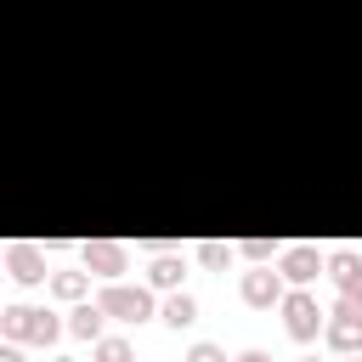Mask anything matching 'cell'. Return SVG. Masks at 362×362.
Masks as SVG:
<instances>
[{
	"instance_id": "cell-5",
	"label": "cell",
	"mask_w": 362,
	"mask_h": 362,
	"mask_svg": "<svg viewBox=\"0 0 362 362\" xmlns=\"http://www.w3.org/2000/svg\"><path fill=\"white\" fill-rule=\"evenodd\" d=\"M322 266H328V260H322V255H317L311 243H294V249H283V266H277V272H283V277H288L294 288H305V283H311V277H317Z\"/></svg>"
},
{
	"instance_id": "cell-1",
	"label": "cell",
	"mask_w": 362,
	"mask_h": 362,
	"mask_svg": "<svg viewBox=\"0 0 362 362\" xmlns=\"http://www.w3.org/2000/svg\"><path fill=\"white\" fill-rule=\"evenodd\" d=\"M322 339L334 345V351H362V294H339V305H334V317L322 322Z\"/></svg>"
},
{
	"instance_id": "cell-13",
	"label": "cell",
	"mask_w": 362,
	"mask_h": 362,
	"mask_svg": "<svg viewBox=\"0 0 362 362\" xmlns=\"http://www.w3.org/2000/svg\"><path fill=\"white\" fill-rule=\"evenodd\" d=\"M147 277H153V288H175V283H181V260H175V255H158Z\"/></svg>"
},
{
	"instance_id": "cell-12",
	"label": "cell",
	"mask_w": 362,
	"mask_h": 362,
	"mask_svg": "<svg viewBox=\"0 0 362 362\" xmlns=\"http://www.w3.org/2000/svg\"><path fill=\"white\" fill-rule=\"evenodd\" d=\"M85 288H90L85 272H57V277H51V294H57V300H85Z\"/></svg>"
},
{
	"instance_id": "cell-16",
	"label": "cell",
	"mask_w": 362,
	"mask_h": 362,
	"mask_svg": "<svg viewBox=\"0 0 362 362\" xmlns=\"http://www.w3.org/2000/svg\"><path fill=\"white\" fill-rule=\"evenodd\" d=\"M187 362H226V351H221V345H209V339H198V345L187 351Z\"/></svg>"
},
{
	"instance_id": "cell-4",
	"label": "cell",
	"mask_w": 362,
	"mask_h": 362,
	"mask_svg": "<svg viewBox=\"0 0 362 362\" xmlns=\"http://www.w3.org/2000/svg\"><path fill=\"white\" fill-rule=\"evenodd\" d=\"M328 317L317 311V300L305 294V288H294V294H283V328L294 334V339H317V328H322Z\"/></svg>"
},
{
	"instance_id": "cell-8",
	"label": "cell",
	"mask_w": 362,
	"mask_h": 362,
	"mask_svg": "<svg viewBox=\"0 0 362 362\" xmlns=\"http://www.w3.org/2000/svg\"><path fill=\"white\" fill-rule=\"evenodd\" d=\"M6 266H11V277H17V283H40V277H45V260H40V249H34V243H11Z\"/></svg>"
},
{
	"instance_id": "cell-21",
	"label": "cell",
	"mask_w": 362,
	"mask_h": 362,
	"mask_svg": "<svg viewBox=\"0 0 362 362\" xmlns=\"http://www.w3.org/2000/svg\"><path fill=\"white\" fill-rule=\"evenodd\" d=\"M57 362H74V356H57Z\"/></svg>"
},
{
	"instance_id": "cell-2",
	"label": "cell",
	"mask_w": 362,
	"mask_h": 362,
	"mask_svg": "<svg viewBox=\"0 0 362 362\" xmlns=\"http://www.w3.org/2000/svg\"><path fill=\"white\" fill-rule=\"evenodd\" d=\"M0 328H6L11 339H40V345H51V339L62 334V322H57L51 311H34V305H6V311H0Z\"/></svg>"
},
{
	"instance_id": "cell-9",
	"label": "cell",
	"mask_w": 362,
	"mask_h": 362,
	"mask_svg": "<svg viewBox=\"0 0 362 362\" xmlns=\"http://www.w3.org/2000/svg\"><path fill=\"white\" fill-rule=\"evenodd\" d=\"M328 272H334L339 294H362V260H356L351 249H334V255H328Z\"/></svg>"
},
{
	"instance_id": "cell-11",
	"label": "cell",
	"mask_w": 362,
	"mask_h": 362,
	"mask_svg": "<svg viewBox=\"0 0 362 362\" xmlns=\"http://www.w3.org/2000/svg\"><path fill=\"white\" fill-rule=\"evenodd\" d=\"M158 317H164V322H170V328L181 334V328H192V322H198V300H192V294H170Z\"/></svg>"
},
{
	"instance_id": "cell-10",
	"label": "cell",
	"mask_w": 362,
	"mask_h": 362,
	"mask_svg": "<svg viewBox=\"0 0 362 362\" xmlns=\"http://www.w3.org/2000/svg\"><path fill=\"white\" fill-rule=\"evenodd\" d=\"M102 322H107V311H102V300H90V305H74L68 334H79V339H102Z\"/></svg>"
},
{
	"instance_id": "cell-15",
	"label": "cell",
	"mask_w": 362,
	"mask_h": 362,
	"mask_svg": "<svg viewBox=\"0 0 362 362\" xmlns=\"http://www.w3.org/2000/svg\"><path fill=\"white\" fill-rule=\"evenodd\" d=\"M96 362H130V345L124 339H96Z\"/></svg>"
},
{
	"instance_id": "cell-3",
	"label": "cell",
	"mask_w": 362,
	"mask_h": 362,
	"mask_svg": "<svg viewBox=\"0 0 362 362\" xmlns=\"http://www.w3.org/2000/svg\"><path fill=\"white\" fill-rule=\"evenodd\" d=\"M96 300H102V311L119 317V322H147V317H153V294H147V288H130V283H113V288H102Z\"/></svg>"
},
{
	"instance_id": "cell-7",
	"label": "cell",
	"mask_w": 362,
	"mask_h": 362,
	"mask_svg": "<svg viewBox=\"0 0 362 362\" xmlns=\"http://www.w3.org/2000/svg\"><path fill=\"white\" fill-rule=\"evenodd\" d=\"M85 272H96V277H119V272H124V243H107V238L85 243Z\"/></svg>"
},
{
	"instance_id": "cell-18",
	"label": "cell",
	"mask_w": 362,
	"mask_h": 362,
	"mask_svg": "<svg viewBox=\"0 0 362 362\" xmlns=\"http://www.w3.org/2000/svg\"><path fill=\"white\" fill-rule=\"evenodd\" d=\"M238 362H272V356H266V351H243Z\"/></svg>"
},
{
	"instance_id": "cell-19",
	"label": "cell",
	"mask_w": 362,
	"mask_h": 362,
	"mask_svg": "<svg viewBox=\"0 0 362 362\" xmlns=\"http://www.w3.org/2000/svg\"><path fill=\"white\" fill-rule=\"evenodd\" d=\"M0 362H23V356H17V351H0Z\"/></svg>"
},
{
	"instance_id": "cell-6",
	"label": "cell",
	"mask_w": 362,
	"mask_h": 362,
	"mask_svg": "<svg viewBox=\"0 0 362 362\" xmlns=\"http://www.w3.org/2000/svg\"><path fill=\"white\" fill-rule=\"evenodd\" d=\"M243 300H249V305H277V300H283V272L255 266V272L243 277Z\"/></svg>"
},
{
	"instance_id": "cell-20",
	"label": "cell",
	"mask_w": 362,
	"mask_h": 362,
	"mask_svg": "<svg viewBox=\"0 0 362 362\" xmlns=\"http://www.w3.org/2000/svg\"><path fill=\"white\" fill-rule=\"evenodd\" d=\"M345 362H362V356H356V351H351V356H345Z\"/></svg>"
},
{
	"instance_id": "cell-17",
	"label": "cell",
	"mask_w": 362,
	"mask_h": 362,
	"mask_svg": "<svg viewBox=\"0 0 362 362\" xmlns=\"http://www.w3.org/2000/svg\"><path fill=\"white\" fill-rule=\"evenodd\" d=\"M238 249H243V255H249V260H266V255H272V243H266V238H243V243H238Z\"/></svg>"
},
{
	"instance_id": "cell-22",
	"label": "cell",
	"mask_w": 362,
	"mask_h": 362,
	"mask_svg": "<svg viewBox=\"0 0 362 362\" xmlns=\"http://www.w3.org/2000/svg\"><path fill=\"white\" fill-rule=\"evenodd\" d=\"M311 362H317V356H311Z\"/></svg>"
},
{
	"instance_id": "cell-14",
	"label": "cell",
	"mask_w": 362,
	"mask_h": 362,
	"mask_svg": "<svg viewBox=\"0 0 362 362\" xmlns=\"http://www.w3.org/2000/svg\"><path fill=\"white\" fill-rule=\"evenodd\" d=\"M198 260H204V266H209V272H221V266H226V260H232V249H226V243H215V238H209V243H198Z\"/></svg>"
}]
</instances>
